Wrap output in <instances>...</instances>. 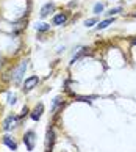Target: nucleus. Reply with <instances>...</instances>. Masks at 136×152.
<instances>
[{
    "label": "nucleus",
    "instance_id": "19",
    "mask_svg": "<svg viewBox=\"0 0 136 152\" xmlns=\"http://www.w3.org/2000/svg\"><path fill=\"white\" fill-rule=\"evenodd\" d=\"M135 18H136V13H135Z\"/></svg>",
    "mask_w": 136,
    "mask_h": 152
},
{
    "label": "nucleus",
    "instance_id": "12",
    "mask_svg": "<svg viewBox=\"0 0 136 152\" xmlns=\"http://www.w3.org/2000/svg\"><path fill=\"white\" fill-rule=\"evenodd\" d=\"M50 28V25H47V24H38L36 25V30L38 31H47Z\"/></svg>",
    "mask_w": 136,
    "mask_h": 152
},
{
    "label": "nucleus",
    "instance_id": "13",
    "mask_svg": "<svg viewBox=\"0 0 136 152\" xmlns=\"http://www.w3.org/2000/svg\"><path fill=\"white\" fill-rule=\"evenodd\" d=\"M102 11H103V5H102V3H97V5L94 7V13H95V14H100Z\"/></svg>",
    "mask_w": 136,
    "mask_h": 152
},
{
    "label": "nucleus",
    "instance_id": "14",
    "mask_svg": "<svg viewBox=\"0 0 136 152\" xmlns=\"http://www.w3.org/2000/svg\"><path fill=\"white\" fill-rule=\"evenodd\" d=\"M121 11H122V8H121V7H117V8H113V10H110L106 14H108V16H113V14H117V13H121Z\"/></svg>",
    "mask_w": 136,
    "mask_h": 152
},
{
    "label": "nucleus",
    "instance_id": "7",
    "mask_svg": "<svg viewBox=\"0 0 136 152\" xmlns=\"http://www.w3.org/2000/svg\"><path fill=\"white\" fill-rule=\"evenodd\" d=\"M53 140H55V133H53V130H47V135H45V148H47V149L52 148Z\"/></svg>",
    "mask_w": 136,
    "mask_h": 152
},
{
    "label": "nucleus",
    "instance_id": "2",
    "mask_svg": "<svg viewBox=\"0 0 136 152\" xmlns=\"http://www.w3.org/2000/svg\"><path fill=\"white\" fill-rule=\"evenodd\" d=\"M35 138H36V135H35V132H33V130L25 132V135H24V143H25V146H27L28 151H33V149H35Z\"/></svg>",
    "mask_w": 136,
    "mask_h": 152
},
{
    "label": "nucleus",
    "instance_id": "4",
    "mask_svg": "<svg viewBox=\"0 0 136 152\" xmlns=\"http://www.w3.org/2000/svg\"><path fill=\"white\" fill-rule=\"evenodd\" d=\"M16 122H17V118H16V116H13V115L8 116L7 119L3 121V130H7V132L11 130L13 127H16Z\"/></svg>",
    "mask_w": 136,
    "mask_h": 152
},
{
    "label": "nucleus",
    "instance_id": "6",
    "mask_svg": "<svg viewBox=\"0 0 136 152\" xmlns=\"http://www.w3.org/2000/svg\"><path fill=\"white\" fill-rule=\"evenodd\" d=\"M53 10H55V5H53V3H45L44 7L41 8V18H45V16H49Z\"/></svg>",
    "mask_w": 136,
    "mask_h": 152
},
{
    "label": "nucleus",
    "instance_id": "8",
    "mask_svg": "<svg viewBox=\"0 0 136 152\" xmlns=\"http://www.w3.org/2000/svg\"><path fill=\"white\" fill-rule=\"evenodd\" d=\"M3 143L7 144L11 151H16V149H17V144H16V141H14V140H11V137H8V135H7V137H3Z\"/></svg>",
    "mask_w": 136,
    "mask_h": 152
},
{
    "label": "nucleus",
    "instance_id": "18",
    "mask_svg": "<svg viewBox=\"0 0 136 152\" xmlns=\"http://www.w3.org/2000/svg\"><path fill=\"white\" fill-rule=\"evenodd\" d=\"M132 42H133V44H136V39H133V41H132Z\"/></svg>",
    "mask_w": 136,
    "mask_h": 152
},
{
    "label": "nucleus",
    "instance_id": "3",
    "mask_svg": "<svg viewBox=\"0 0 136 152\" xmlns=\"http://www.w3.org/2000/svg\"><path fill=\"white\" fill-rule=\"evenodd\" d=\"M38 82H39L38 75H31V77L25 78V83H24V91H30V89H33V88H35V86L38 85Z\"/></svg>",
    "mask_w": 136,
    "mask_h": 152
},
{
    "label": "nucleus",
    "instance_id": "11",
    "mask_svg": "<svg viewBox=\"0 0 136 152\" xmlns=\"http://www.w3.org/2000/svg\"><path fill=\"white\" fill-rule=\"evenodd\" d=\"M84 50H86L84 47H80V49H78V53H77V55H73V58H72V61H71V64H73V63H75V61L78 60V58L81 57V55L84 53Z\"/></svg>",
    "mask_w": 136,
    "mask_h": 152
},
{
    "label": "nucleus",
    "instance_id": "10",
    "mask_svg": "<svg viewBox=\"0 0 136 152\" xmlns=\"http://www.w3.org/2000/svg\"><path fill=\"white\" fill-rule=\"evenodd\" d=\"M113 24V19H106V20H103V22H100V24L97 25V28L99 30H103V28H106L108 25H111Z\"/></svg>",
    "mask_w": 136,
    "mask_h": 152
},
{
    "label": "nucleus",
    "instance_id": "9",
    "mask_svg": "<svg viewBox=\"0 0 136 152\" xmlns=\"http://www.w3.org/2000/svg\"><path fill=\"white\" fill-rule=\"evenodd\" d=\"M66 14H63V13H60V14H56L55 18H53V24L55 25H63L64 22H66Z\"/></svg>",
    "mask_w": 136,
    "mask_h": 152
},
{
    "label": "nucleus",
    "instance_id": "5",
    "mask_svg": "<svg viewBox=\"0 0 136 152\" xmlns=\"http://www.w3.org/2000/svg\"><path fill=\"white\" fill-rule=\"evenodd\" d=\"M42 111H44V105H42V104H38L36 108L31 111L30 118H31L33 121H39V119H41V116H42Z\"/></svg>",
    "mask_w": 136,
    "mask_h": 152
},
{
    "label": "nucleus",
    "instance_id": "1",
    "mask_svg": "<svg viewBox=\"0 0 136 152\" xmlns=\"http://www.w3.org/2000/svg\"><path fill=\"white\" fill-rule=\"evenodd\" d=\"M27 66H28V61H22V63L16 67V69L13 71V75H11V78H13V82L19 83L22 80V77H24L25 71H27Z\"/></svg>",
    "mask_w": 136,
    "mask_h": 152
},
{
    "label": "nucleus",
    "instance_id": "17",
    "mask_svg": "<svg viewBox=\"0 0 136 152\" xmlns=\"http://www.w3.org/2000/svg\"><path fill=\"white\" fill-rule=\"evenodd\" d=\"M60 104H61V97H55V100H53V110H55Z\"/></svg>",
    "mask_w": 136,
    "mask_h": 152
},
{
    "label": "nucleus",
    "instance_id": "16",
    "mask_svg": "<svg viewBox=\"0 0 136 152\" xmlns=\"http://www.w3.org/2000/svg\"><path fill=\"white\" fill-rule=\"evenodd\" d=\"M8 102H9V104H13V105L17 102V100H16V96H14V94H8Z\"/></svg>",
    "mask_w": 136,
    "mask_h": 152
},
{
    "label": "nucleus",
    "instance_id": "15",
    "mask_svg": "<svg viewBox=\"0 0 136 152\" xmlns=\"http://www.w3.org/2000/svg\"><path fill=\"white\" fill-rule=\"evenodd\" d=\"M95 22H97V19L92 18V19H88L86 22H84V25H86V27H92V25L95 24Z\"/></svg>",
    "mask_w": 136,
    "mask_h": 152
}]
</instances>
